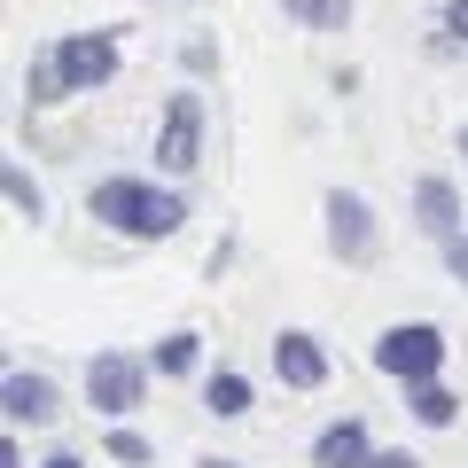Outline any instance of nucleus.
<instances>
[{
	"label": "nucleus",
	"instance_id": "f257e3e1",
	"mask_svg": "<svg viewBox=\"0 0 468 468\" xmlns=\"http://www.w3.org/2000/svg\"><path fill=\"white\" fill-rule=\"evenodd\" d=\"M86 218L117 242H172L187 227V196L180 180H149V172H110L86 187Z\"/></svg>",
	"mask_w": 468,
	"mask_h": 468
},
{
	"label": "nucleus",
	"instance_id": "f03ea898",
	"mask_svg": "<svg viewBox=\"0 0 468 468\" xmlns=\"http://www.w3.org/2000/svg\"><path fill=\"white\" fill-rule=\"evenodd\" d=\"M375 375L383 383H399V390H414V383H445V359H452V335L437 328V320H390L383 335H375Z\"/></svg>",
	"mask_w": 468,
	"mask_h": 468
},
{
	"label": "nucleus",
	"instance_id": "7ed1b4c3",
	"mask_svg": "<svg viewBox=\"0 0 468 468\" xmlns=\"http://www.w3.org/2000/svg\"><path fill=\"white\" fill-rule=\"evenodd\" d=\"M320 242H328L335 266H375L383 258V218L359 187H328L320 196Z\"/></svg>",
	"mask_w": 468,
	"mask_h": 468
},
{
	"label": "nucleus",
	"instance_id": "20e7f679",
	"mask_svg": "<svg viewBox=\"0 0 468 468\" xmlns=\"http://www.w3.org/2000/svg\"><path fill=\"white\" fill-rule=\"evenodd\" d=\"M149 359L141 351H94L86 359V406H94L101 421H133L141 406H149Z\"/></svg>",
	"mask_w": 468,
	"mask_h": 468
},
{
	"label": "nucleus",
	"instance_id": "39448f33",
	"mask_svg": "<svg viewBox=\"0 0 468 468\" xmlns=\"http://www.w3.org/2000/svg\"><path fill=\"white\" fill-rule=\"evenodd\" d=\"M55 70H63L70 101H79V94H101V86H117V70H125V39H117V24L63 32V39H55Z\"/></svg>",
	"mask_w": 468,
	"mask_h": 468
},
{
	"label": "nucleus",
	"instance_id": "423d86ee",
	"mask_svg": "<svg viewBox=\"0 0 468 468\" xmlns=\"http://www.w3.org/2000/svg\"><path fill=\"white\" fill-rule=\"evenodd\" d=\"M156 172L165 180H187V172L203 165V94L196 86H180V94H165V110H156V141H149Z\"/></svg>",
	"mask_w": 468,
	"mask_h": 468
},
{
	"label": "nucleus",
	"instance_id": "0eeeda50",
	"mask_svg": "<svg viewBox=\"0 0 468 468\" xmlns=\"http://www.w3.org/2000/svg\"><path fill=\"white\" fill-rule=\"evenodd\" d=\"M0 414H8V430H55V421H63V390H55V375L8 367V375H0Z\"/></svg>",
	"mask_w": 468,
	"mask_h": 468
},
{
	"label": "nucleus",
	"instance_id": "6e6552de",
	"mask_svg": "<svg viewBox=\"0 0 468 468\" xmlns=\"http://www.w3.org/2000/svg\"><path fill=\"white\" fill-rule=\"evenodd\" d=\"M406 211H414V234H430L437 250H445L452 234H468L461 180H445V172H421V180H414V196H406Z\"/></svg>",
	"mask_w": 468,
	"mask_h": 468
},
{
	"label": "nucleus",
	"instance_id": "1a4fd4ad",
	"mask_svg": "<svg viewBox=\"0 0 468 468\" xmlns=\"http://www.w3.org/2000/svg\"><path fill=\"white\" fill-rule=\"evenodd\" d=\"M266 367H273L282 390H320V383H328V344H320L313 328H273Z\"/></svg>",
	"mask_w": 468,
	"mask_h": 468
},
{
	"label": "nucleus",
	"instance_id": "9d476101",
	"mask_svg": "<svg viewBox=\"0 0 468 468\" xmlns=\"http://www.w3.org/2000/svg\"><path fill=\"white\" fill-rule=\"evenodd\" d=\"M375 452H383V445H375V430L359 414H335L328 430L313 437V468H367Z\"/></svg>",
	"mask_w": 468,
	"mask_h": 468
},
{
	"label": "nucleus",
	"instance_id": "9b49d317",
	"mask_svg": "<svg viewBox=\"0 0 468 468\" xmlns=\"http://www.w3.org/2000/svg\"><path fill=\"white\" fill-rule=\"evenodd\" d=\"M141 359H149L156 383H196V375H211V367H203V335H196V328H165Z\"/></svg>",
	"mask_w": 468,
	"mask_h": 468
},
{
	"label": "nucleus",
	"instance_id": "f8f14e48",
	"mask_svg": "<svg viewBox=\"0 0 468 468\" xmlns=\"http://www.w3.org/2000/svg\"><path fill=\"white\" fill-rule=\"evenodd\" d=\"M250 399H258V390H250L242 367H211V375H203V414H211V421H242Z\"/></svg>",
	"mask_w": 468,
	"mask_h": 468
},
{
	"label": "nucleus",
	"instance_id": "ddd939ff",
	"mask_svg": "<svg viewBox=\"0 0 468 468\" xmlns=\"http://www.w3.org/2000/svg\"><path fill=\"white\" fill-rule=\"evenodd\" d=\"M282 16L297 24V32H313V39H335V32H351L359 0H282Z\"/></svg>",
	"mask_w": 468,
	"mask_h": 468
},
{
	"label": "nucleus",
	"instance_id": "4468645a",
	"mask_svg": "<svg viewBox=\"0 0 468 468\" xmlns=\"http://www.w3.org/2000/svg\"><path fill=\"white\" fill-rule=\"evenodd\" d=\"M0 196H8V211H16L24 227H48V187H39L32 172L16 165V156H8V165H0Z\"/></svg>",
	"mask_w": 468,
	"mask_h": 468
},
{
	"label": "nucleus",
	"instance_id": "2eb2a0df",
	"mask_svg": "<svg viewBox=\"0 0 468 468\" xmlns=\"http://www.w3.org/2000/svg\"><path fill=\"white\" fill-rule=\"evenodd\" d=\"M406 414H414V430H452L461 399H452V383H414L406 390Z\"/></svg>",
	"mask_w": 468,
	"mask_h": 468
},
{
	"label": "nucleus",
	"instance_id": "dca6fc26",
	"mask_svg": "<svg viewBox=\"0 0 468 468\" xmlns=\"http://www.w3.org/2000/svg\"><path fill=\"white\" fill-rule=\"evenodd\" d=\"M24 101H32V110H55V101H70L63 70H55V48H39L32 63H24Z\"/></svg>",
	"mask_w": 468,
	"mask_h": 468
},
{
	"label": "nucleus",
	"instance_id": "f3484780",
	"mask_svg": "<svg viewBox=\"0 0 468 468\" xmlns=\"http://www.w3.org/2000/svg\"><path fill=\"white\" fill-rule=\"evenodd\" d=\"M101 452H110L117 468H149V461H156V445H149V437L133 430V421H110V437H101Z\"/></svg>",
	"mask_w": 468,
	"mask_h": 468
},
{
	"label": "nucleus",
	"instance_id": "a211bd4d",
	"mask_svg": "<svg viewBox=\"0 0 468 468\" xmlns=\"http://www.w3.org/2000/svg\"><path fill=\"white\" fill-rule=\"evenodd\" d=\"M437 48H468V0H445L437 8Z\"/></svg>",
	"mask_w": 468,
	"mask_h": 468
},
{
	"label": "nucleus",
	"instance_id": "6ab92c4d",
	"mask_svg": "<svg viewBox=\"0 0 468 468\" xmlns=\"http://www.w3.org/2000/svg\"><path fill=\"white\" fill-rule=\"evenodd\" d=\"M180 70H187V79H211V70H218V39H187V48H180Z\"/></svg>",
	"mask_w": 468,
	"mask_h": 468
},
{
	"label": "nucleus",
	"instance_id": "aec40b11",
	"mask_svg": "<svg viewBox=\"0 0 468 468\" xmlns=\"http://www.w3.org/2000/svg\"><path fill=\"white\" fill-rule=\"evenodd\" d=\"M445 273L468 289V234H452V242H445Z\"/></svg>",
	"mask_w": 468,
	"mask_h": 468
},
{
	"label": "nucleus",
	"instance_id": "412c9836",
	"mask_svg": "<svg viewBox=\"0 0 468 468\" xmlns=\"http://www.w3.org/2000/svg\"><path fill=\"white\" fill-rule=\"evenodd\" d=\"M0 468H32V461H24V430H8V437H0Z\"/></svg>",
	"mask_w": 468,
	"mask_h": 468
},
{
	"label": "nucleus",
	"instance_id": "4be33fe9",
	"mask_svg": "<svg viewBox=\"0 0 468 468\" xmlns=\"http://www.w3.org/2000/svg\"><path fill=\"white\" fill-rule=\"evenodd\" d=\"M367 468H421V461H414V452H406V445H383V452H375Z\"/></svg>",
	"mask_w": 468,
	"mask_h": 468
},
{
	"label": "nucleus",
	"instance_id": "5701e85b",
	"mask_svg": "<svg viewBox=\"0 0 468 468\" xmlns=\"http://www.w3.org/2000/svg\"><path fill=\"white\" fill-rule=\"evenodd\" d=\"M39 468H86V452H70V445H55L48 461H39Z\"/></svg>",
	"mask_w": 468,
	"mask_h": 468
},
{
	"label": "nucleus",
	"instance_id": "b1692460",
	"mask_svg": "<svg viewBox=\"0 0 468 468\" xmlns=\"http://www.w3.org/2000/svg\"><path fill=\"white\" fill-rule=\"evenodd\" d=\"M196 468H250V461H234V452H203Z\"/></svg>",
	"mask_w": 468,
	"mask_h": 468
},
{
	"label": "nucleus",
	"instance_id": "393cba45",
	"mask_svg": "<svg viewBox=\"0 0 468 468\" xmlns=\"http://www.w3.org/2000/svg\"><path fill=\"white\" fill-rule=\"evenodd\" d=\"M452 156H461V165H468V125H461V133H452Z\"/></svg>",
	"mask_w": 468,
	"mask_h": 468
}]
</instances>
